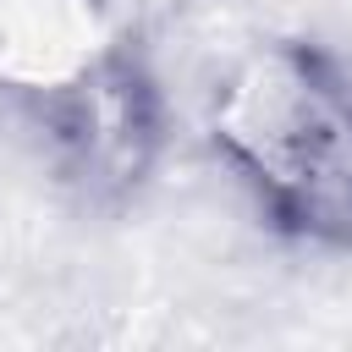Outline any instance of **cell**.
Wrapping results in <instances>:
<instances>
[{
    "instance_id": "cell-2",
    "label": "cell",
    "mask_w": 352,
    "mask_h": 352,
    "mask_svg": "<svg viewBox=\"0 0 352 352\" xmlns=\"http://www.w3.org/2000/svg\"><path fill=\"white\" fill-rule=\"evenodd\" d=\"M55 182L94 214L132 209L170 154V94L132 38H110L28 94Z\"/></svg>"
},
{
    "instance_id": "cell-1",
    "label": "cell",
    "mask_w": 352,
    "mask_h": 352,
    "mask_svg": "<svg viewBox=\"0 0 352 352\" xmlns=\"http://www.w3.org/2000/svg\"><path fill=\"white\" fill-rule=\"evenodd\" d=\"M204 143L292 248L352 253V60L280 33L242 50L204 99Z\"/></svg>"
}]
</instances>
